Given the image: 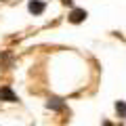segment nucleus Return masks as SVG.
I'll list each match as a JSON object with an SVG mask.
<instances>
[{
  "mask_svg": "<svg viewBox=\"0 0 126 126\" xmlns=\"http://www.w3.org/2000/svg\"><path fill=\"white\" fill-rule=\"evenodd\" d=\"M0 101H6V103H17V94L9 88V86H2L0 88Z\"/></svg>",
  "mask_w": 126,
  "mask_h": 126,
  "instance_id": "obj_1",
  "label": "nucleus"
},
{
  "mask_svg": "<svg viewBox=\"0 0 126 126\" xmlns=\"http://www.w3.org/2000/svg\"><path fill=\"white\" fill-rule=\"evenodd\" d=\"M86 19V11L84 9H74L72 13H69V21L72 23H82Z\"/></svg>",
  "mask_w": 126,
  "mask_h": 126,
  "instance_id": "obj_2",
  "label": "nucleus"
},
{
  "mask_svg": "<svg viewBox=\"0 0 126 126\" xmlns=\"http://www.w3.org/2000/svg\"><path fill=\"white\" fill-rule=\"evenodd\" d=\"M27 9L32 11L34 15H40L42 11H44V2L42 0H30V4H27Z\"/></svg>",
  "mask_w": 126,
  "mask_h": 126,
  "instance_id": "obj_3",
  "label": "nucleus"
},
{
  "mask_svg": "<svg viewBox=\"0 0 126 126\" xmlns=\"http://www.w3.org/2000/svg\"><path fill=\"white\" fill-rule=\"evenodd\" d=\"M46 107L48 109H53V111H61L65 105H63V101L61 99H57V97H53V99H48V103H46Z\"/></svg>",
  "mask_w": 126,
  "mask_h": 126,
  "instance_id": "obj_4",
  "label": "nucleus"
},
{
  "mask_svg": "<svg viewBox=\"0 0 126 126\" xmlns=\"http://www.w3.org/2000/svg\"><path fill=\"white\" fill-rule=\"evenodd\" d=\"M116 109L120 111V116H122V118H126V103H122V101H118V103H116Z\"/></svg>",
  "mask_w": 126,
  "mask_h": 126,
  "instance_id": "obj_5",
  "label": "nucleus"
},
{
  "mask_svg": "<svg viewBox=\"0 0 126 126\" xmlns=\"http://www.w3.org/2000/svg\"><path fill=\"white\" fill-rule=\"evenodd\" d=\"M63 4H72V0H61Z\"/></svg>",
  "mask_w": 126,
  "mask_h": 126,
  "instance_id": "obj_6",
  "label": "nucleus"
},
{
  "mask_svg": "<svg viewBox=\"0 0 126 126\" xmlns=\"http://www.w3.org/2000/svg\"><path fill=\"white\" fill-rule=\"evenodd\" d=\"M103 126H111V122H105V124H103Z\"/></svg>",
  "mask_w": 126,
  "mask_h": 126,
  "instance_id": "obj_7",
  "label": "nucleus"
}]
</instances>
